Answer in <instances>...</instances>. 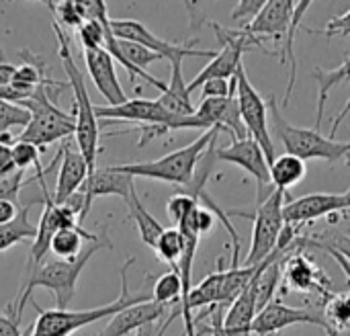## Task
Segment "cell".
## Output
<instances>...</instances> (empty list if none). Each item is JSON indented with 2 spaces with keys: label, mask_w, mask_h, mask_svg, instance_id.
Listing matches in <instances>:
<instances>
[{
  "label": "cell",
  "mask_w": 350,
  "mask_h": 336,
  "mask_svg": "<svg viewBox=\"0 0 350 336\" xmlns=\"http://www.w3.org/2000/svg\"><path fill=\"white\" fill-rule=\"evenodd\" d=\"M350 296L347 292L342 294H332L326 302H324V312L320 314L324 324H326V335L336 336L345 331H349L350 326Z\"/></svg>",
  "instance_id": "cell-27"
},
{
  "label": "cell",
  "mask_w": 350,
  "mask_h": 336,
  "mask_svg": "<svg viewBox=\"0 0 350 336\" xmlns=\"http://www.w3.org/2000/svg\"><path fill=\"white\" fill-rule=\"evenodd\" d=\"M29 211H31V203L29 205H21L16 218L4 226H0V253L8 250L10 246L25 242V240H33L37 228L31 224L29 220Z\"/></svg>",
  "instance_id": "cell-29"
},
{
  "label": "cell",
  "mask_w": 350,
  "mask_h": 336,
  "mask_svg": "<svg viewBox=\"0 0 350 336\" xmlns=\"http://www.w3.org/2000/svg\"><path fill=\"white\" fill-rule=\"evenodd\" d=\"M170 66H172V78L166 84V90L162 92L158 103L174 115L191 117L195 115V105L191 101V94L187 92V82L183 78V60L170 62Z\"/></svg>",
  "instance_id": "cell-22"
},
{
  "label": "cell",
  "mask_w": 350,
  "mask_h": 336,
  "mask_svg": "<svg viewBox=\"0 0 350 336\" xmlns=\"http://www.w3.org/2000/svg\"><path fill=\"white\" fill-rule=\"evenodd\" d=\"M267 109L271 111L273 119V133L279 138V142L285 148V154H291L299 160H326V162H338L347 160L350 152L349 142H340L334 138H326L320 131L295 127L289 121L283 119L281 107L277 105L275 96L269 99Z\"/></svg>",
  "instance_id": "cell-7"
},
{
  "label": "cell",
  "mask_w": 350,
  "mask_h": 336,
  "mask_svg": "<svg viewBox=\"0 0 350 336\" xmlns=\"http://www.w3.org/2000/svg\"><path fill=\"white\" fill-rule=\"evenodd\" d=\"M166 310L168 308L158 306L154 302H144V304L129 306L123 312L115 314L111 318V322L105 326V331L98 336H125L129 335V333H135L142 326L154 324L156 320L164 318L166 316Z\"/></svg>",
  "instance_id": "cell-18"
},
{
  "label": "cell",
  "mask_w": 350,
  "mask_h": 336,
  "mask_svg": "<svg viewBox=\"0 0 350 336\" xmlns=\"http://www.w3.org/2000/svg\"><path fill=\"white\" fill-rule=\"evenodd\" d=\"M0 336H23L21 328H18V322L0 314Z\"/></svg>",
  "instance_id": "cell-43"
},
{
  "label": "cell",
  "mask_w": 350,
  "mask_h": 336,
  "mask_svg": "<svg viewBox=\"0 0 350 336\" xmlns=\"http://www.w3.org/2000/svg\"><path fill=\"white\" fill-rule=\"evenodd\" d=\"M215 160L236 164L256 181V203L265 201L271 195L273 187L269 179V162L262 148L252 138L236 140L226 148H215Z\"/></svg>",
  "instance_id": "cell-13"
},
{
  "label": "cell",
  "mask_w": 350,
  "mask_h": 336,
  "mask_svg": "<svg viewBox=\"0 0 350 336\" xmlns=\"http://www.w3.org/2000/svg\"><path fill=\"white\" fill-rule=\"evenodd\" d=\"M350 195L349 191L342 193H310L297 199H289L283 205V222L295 228H301L304 224H312L326 216L349 214Z\"/></svg>",
  "instance_id": "cell-12"
},
{
  "label": "cell",
  "mask_w": 350,
  "mask_h": 336,
  "mask_svg": "<svg viewBox=\"0 0 350 336\" xmlns=\"http://www.w3.org/2000/svg\"><path fill=\"white\" fill-rule=\"evenodd\" d=\"M98 236H100V232L98 234H90L82 226L62 228V230H57L51 236L49 250L53 253V257L57 261H70V259H74V257L80 255V250L84 248V240L86 242H94Z\"/></svg>",
  "instance_id": "cell-25"
},
{
  "label": "cell",
  "mask_w": 350,
  "mask_h": 336,
  "mask_svg": "<svg viewBox=\"0 0 350 336\" xmlns=\"http://www.w3.org/2000/svg\"><path fill=\"white\" fill-rule=\"evenodd\" d=\"M10 170H14L12 156H10V146L0 144V172H10Z\"/></svg>",
  "instance_id": "cell-44"
},
{
  "label": "cell",
  "mask_w": 350,
  "mask_h": 336,
  "mask_svg": "<svg viewBox=\"0 0 350 336\" xmlns=\"http://www.w3.org/2000/svg\"><path fill=\"white\" fill-rule=\"evenodd\" d=\"M51 29L57 37V53L62 60V68L68 76V86L74 92V111L70 113L74 117L76 129H74V144L78 148V152L82 154V158L88 164V170L92 172L96 168V156H98V121L94 117V105L88 96V88H86V78L84 72L78 68V64L72 57V49H70V41L66 31L62 29V25L53 18L51 21Z\"/></svg>",
  "instance_id": "cell-3"
},
{
  "label": "cell",
  "mask_w": 350,
  "mask_h": 336,
  "mask_svg": "<svg viewBox=\"0 0 350 336\" xmlns=\"http://www.w3.org/2000/svg\"><path fill=\"white\" fill-rule=\"evenodd\" d=\"M94 117L96 121L109 119V121L137 123V129L144 133L142 144L146 140H152V138H158L176 129H203V125L199 123L195 115L191 117L174 115L166 111L158 101H148V99H127L123 105H115V107L94 105Z\"/></svg>",
  "instance_id": "cell-6"
},
{
  "label": "cell",
  "mask_w": 350,
  "mask_h": 336,
  "mask_svg": "<svg viewBox=\"0 0 350 336\" xmlns=\"http://www.w3.org/2000/svg\"><path fill=\"white\" fill-rule=\"evenodd\" d=\"M133 185H135L133 177L119 172L115 166H107V168H94L86 177V181L82 183V187L78 191H82L86 195V199L92 203V199L105 197V195H115V197L127 199Z\"/></svg>",
  "instance_id": "cell-19"
},
{
  "label": "cell",
  "mask_w": 350,
  "mask_h": 336,
  "mask_svg": "<svg viewBox=\"0 0 350 336\" xmlns=\"http://www.w3.org/2000/svg\"><path fill=\"white\" fill-rule=\"evenodd\" d=\"M154 324H148V326H142L139 331H135V336H154Z\"/></svg>",
  "instance_id": "cell-45"
},
{
  "label": "cell",
  "mask_w": 350,
  "mask_h": 336,
  "mask_svg": "<svg viewBox=\"0 0 350 336\" xmlns=\"http://www.w3.org/2000/svg\"><path fill=\"white\" fill-rule=\"evenodd\" d=\"M254 316H256V289H254V275H252L248 285L240 292V296L232 302V306L224 314L221 328L226 336H250Z\"/></svg>",
  "instance_id": "cell-20"
},
{
  "label": "cell",
  "mask_w": 350,
  "mask_h": 336,
  "mask_svg": "<svg viewBox=\"0 0 350 336\" xmlns=\"http://www.w3.org/2000/svg\"><path fill=\"white\" fill-rule=\"evenodd\" d=\"M308 175V164L291 154H281L275 156V160L269 164V179L271 187L287 193V189L295 187L301 183Z\"/></svg>",
  "instance_id": "cell-23"
},
{
  "label": "cell",
  "mask_w": 350,
  "mask_h": 336,
  "mask_svg": "<svg viewBox=\"0 0 350 336\" xmlns=\"http://www.w3.org/2000/svg\"><path fill=\"white\" fill-rule=\"evenodd\" d=\"M125 203H127V209H129V218L135 222V228H137V232H139L142 242H144L146 246L154 248L156 240H158L160 234L164 232V226H162V224H160L144 205H142L135 185L131 187V191H129Z\"/></svg>",
  "instance_id": "cell-26"
},
{
  "label": "cell",
  "mask_w": 350,
  "mask_h": 336,
  "mask_svg": "<svg viewBox=\"0 0 350 336\" xmlns=\"http://www.w3.org/2000/svg\"><path fill=\"white\" fill-rule=\"evenodd\" d=\"M219 129L211 127L207 131H203L197 140H193L191 144H187L185 148H178L158 160H148V162H133V164H117L115 168L119 172H125L129 177H144V179H154V181H162L168 185H174L176 189L185 191L195 175L197 162L203 156V152L207 150V146L219 138Z\"/></svg>",
  "instance_id": "cell-5"
},
{
  "label": "cell",
  "mask_w": 350,
  "mask_h": 336,
  "mask_svg": "<svg viewBox=\"0 0 350 336\" xmlns=\"http://www.w3.org/2000/svg\"><path fill=\"white\" fill-rule=\"evenodd\" d=\"M109 27H111V33L115 39L137 43L168 62L185 60V57H215V53H217L215 49H195L193 47L195 39L187 45L164 41L162 37L154 35L146 25H142L139 21H133V18H117V21L111 18Z\"/></svg>",
  "instance_id": "cell-10"
},
{
  "label": "cell",
  "mask_w": 350,
  "mask_h": 336,
  "mask_svg": "<svg viewBox=\"0 0 350 336\" xmlns=\"http://www.w3.org/2000/svg\"><path fill=\"white\" fill-rule=\"evenodd\" d=\"M236 103L242 117V123L246 127L248 138H252L265 152L267 162L271 164L275 160V144L269 133V109L267 101L260 96V92L252 86V82L246 76L244 64L236 72Z\"/></svg>",
  "instance_id": "cell-9"
},
{
  "label": "cell",
  "mask_w": 350,
  "mask_h": 336,
  "mask_svg": "<svg viewBox=\"0 0 350 336\" xmlns=\"http://www.w3.org/2000/svg\"><path fill=\"white\" fill-rule=\"evenodd\" d=\"M285 199L289 201L291 197L279 189H273L271 195L256 203V209L252 214L254 220V232H252V242L248 257L244 259V267H258L277 246L281 230L285 226L283 222V205Z\"/></svg>",
  "instance_id": "cell-8"
},
{
  "label": "cell",
  "mask_w": 350,
  "mask_h": 336,
  "mask_svg": "<svg viewBox=\"0 0 350 336\" xmlns=\"http://www.w3.org/2000/svg\"><path fill=\"white\" fill-rule=\"evenodd\" d=\"M82 55H84V64H86V70H88L94 86L98 88V92L107 101V107L123 105L127 101V96H125L121 84H119L113 57L105 49L82 51Z\"/></svg>",
  "instance_id": "cell-17"
},
{
  "label": "cell",
  "mask_w": 350,
  "mask_h": 336,
  "mask_svg": "<svg viewBox=\"0 0 350 336\" xmlns=\"http://www.w3.org/2000/svg\"><path fill=\"white\" fill-rule=\"evenodd\" d=\"M29 123V113L18 107L0 101V133L8 131L10 127H25Z\"/></svg>",
  "instance_id": "cell-35"
},
{
  "label": "cell",
  "mask_w": 350,
  "mask_h": 336,
  "mask_svg": "<svg viewBox=\"0 0 350 336\" xmlns=\"http://www.w3.org/2000/svg\"><path fill=\"white\" fill-rule=\"evenodd\" d=\"M215 222H217V218L209 211V209H205V207H201V205H197L195 209H193V214L189 216V224H191V228L195 230V234L201 238V236H207L213 228H215Z\"/></svg>",
  "instance_id": "cell-37"
},
{
  "label": "cell",
  "mask_w": 350,
  "mask_h": 336,
  "mask_svg": "<svg viewBox=\"0 0 350 336\" xmlns=\"http://www.w3.org/2000/svg\"><path fill=\"white\" fill-rule=\"evenodd\" d=\"M18 55H21V57H27L29 64H23V66H16V68H14V74H12V78H10V86L27 99V96L33 94V90H35L39 84H43V82L47 80V76H45L43 68L39 66V57L29 55L27 49H25V51L21 49Z\"/></svg>",
  "instance_id": "cell-28"
},
{
  "label": "cell",
  "mask_w": 350,
  "mask_h": 336,
  "mask_svg": "<svg viewBox=\"0 0 350 336\" xmlns=\"http://www.w3.org/2000/svg\"><path fill=\"white\" fill-rule=\"evenodd\" d=\"M312 76L318 80V113H316V125L312 127L314 131H320L322 121H324V113H326V103L330 96V90L338 84H347L349 82V51L342 57V64L334 70H324V68H314Z\"/></svg>",
  "instance_id": "cell-24"
},
{
  "label": "cell",
  "mask_w": 350,
  "mask_h": 336,
  "mask_svg": "<svg viewBox=\"0 0 350 336\" xmlns=\"http://www.w3.org/2000/svg\"><path fill=\"white\" fill-rule=\"evenodd\" d=\"M183 246H185V240H183L180 230L178 228H164V232L160 234V238L154 244V250H156L160 261H164L166 265L172 267V271H176L178 261L183 257Z\"/></svg>",
  "instance_id": "cell-30"
},
{
  "label": "cell",
  "mask_w": 350,
  "mask_h": 336,
  "mask_svg": "<svg viewBox=\"0 0 350 336\" xmlns=\"http://www.w3.org/2000/svg\"><path fill=\"white\" fill-rule=\"evenodd\" d=\"M103 248H113L109 236H107V230L100 232V236L94 240V242H88L78 257L70 259V261H47V263H41L37 267V271L33 273V277L29 279V283L25 285V289H21L16 294V298L10 302L8 306V318H12L14 322L21 324V316H23V310L27 306V302L31 300L33 292L43 287V289H49L55 300H57V308L55 310H68V304L72 302L74 294H76V283H78V277L80 273L84 271V267L90 263V259L103 250Z\"/></svg>",
  "instance_id": "cell-1"
},
{
  "label": "cell",
  "mask_w": 350,
  "mask_h": 336,
  "mask_svg": "<svg viewBox=\"0 0 350 336\" xmlns=\"http://www.w3.org/2000/svg\"><path fill=\"white\" fill-rule=\"evenodd\" d=\"M197 205H199V203H197L193 197H189L187 193H176L174 197L168 199L166 211H168V216L176 222V226H178L183 220H187V218L193 214V209H195Z\"/></svg>",
  "instance_id": "cell-36"
},
{
  "label": "cell",
  "mask_w": 350,
  "mask_h": 336,
  "mask_svg": "<svg viewBox=\"0 0 350 336\" xmlns=\"http://www.w3.org/2000/svg\"><path fill=\"white\" fill-rule=\"evenodd\" d=\"M59 170H57V181H55V191L51 195V201L55 205H62L70 195H74L82 183L86 181V177L90 175L86 160L82 158V154L78 152L76 144L72 142V138L64 140L59 146Z\"/></svg>",
  "instance_id": "cell-16"
},
{
  "label": "cell",
  "mask_w": 350,
  "mask_h": 336,
  "mask_svg": "<svg viewBox=\"0 0 350 336\" xmlns=\"http://www.w3.org/2000/svg\"><path fill=\"white\" fill-rule=\"evenodd\" d=\"M47 8L53 12V18L57 23H64L68 29H78L84 18L78 10V2L76 0H62V2H45Z\"/></svg>",
  "instance_id": "cell-33"
},
{
  "label": "cell",
  "mask_w": 350,
  "mask_h": 336,
  "mask_svg": "<svg viewBox=\"0 0 350 336\" xmlns=\"http://www.w3.org/2000/svg\"><path fill=\"white\" fill-rule=\"evenodd\" d=\"M10 156H12L14 168H18V170H27L31 166H35V170H43L41 168V150L29 142L14 140V144L10 146Z\"/></svg>",
  "instance_id": "cell-32"
},
{
  "label": "cell",
  "mask_w": 350,
  "mask_h": 336,
  "mask_svg": "<svg viewBox=\"0 0 350 336\" xmlns=\"http://www.w3.org/2000/svg\"><path fill=\"white\" fill-rule=\"evenodd\" d=\"M234 90H236V78H230V80L215 78V80H207L201 84L203 99H226Z\"/></svg>",
  "instance_id": "cell-38"
},
{
  "label": "cell",
  "mask_w": 350,
  "mask_h": 336,
  "mask_svg": "<svg viewBox=\"0 0 350 336\" xmlns=\"http://www.w3.org/2000/svg\"><path fill=\"white\" fill-rule=\"evenodd\" d=\"M262 6H265L262 0H242V2H238L236 8L232 10V18H234V21L246 18V23H250V21L260 12Z\"/></svg>",
  "instance_id": "cell-40"
},
{
  "label": "cell",
  "mask_w": 350,
  "mask_h": 336,
  "mask_svg": "<svg viewBox=\"0 0 350 336\" xmlns=\"http://www.w3.org/2000/svg\"><path fill=\"white\" fill-rule=\"evenodd\" d=\"M135 263V259H127L121 269H119V275H121V296L105 306H98V308H90V310H41L35 302L33 308L37 310V320L33 324V328H29L27 336H70L74 333H78L80 328L84 326H90L98 320H105V318H113L115 314L123 312L125 308L129 306H135V304H144V302H152V296L150 294H129V281H127V273H129V267Z\"/></svg>",
  "instance_id": "cell-2"
},
{
  "label": "cell",
  "mask_w": 350,
  "mask_h": 336,
  "mask_svg": "<svg viewBox=\"0 0 350 336\" xmlns=\"http://www.w3.org/2000/svg\"><path fill=\"white\" fill-rule=\"evenodd\" d=\"M180 294H183V287H180L178 271H168V273H164L162 277L156 279L154 292H152V302L158 304V306H164V308H168L170 304L178 306Z\"/></svg>",
  "instance_id": "cell-31"
},
{
  "label": "cell",
  "mask_w": 350,
  "mask_h": 336,
  "mask_svg": "<svg viewBox=\"0 0 350 336\" xmlns=\"http://www.w3.org/2000/svg\"><path fill=\"white\" fill-rule=\"evenodd\" d=\"M314 2L310 0H301V2H295V8H293V16H291V23H289V29L283 37V41L279 43V49L275 53H281V64H287L289 66V80H287V92L283 96V103L281 107L287 109L289 107V101H291V94H293V88H295V78H297V57H295V35L301 27V18L304 14L310 10Z\"/></svg>",
  "instance_id": "cell-21"
},
{
  "label": "cell",
  "mask_w": 350,
  "mask_h": 336,
  "mask_svg": "<svg viewBox=\"0 0 350 336\" xmlns=\"http://www.w3.org/2000/svg\"><path fill=\"white\" fill-rule=\"evenodd\" d=\"M293 8H295L293 0H269L260 8V12L238 31L248 37H256L258 41L273 39L275 43H281L289 29Z\"/></svg>",
  "instance_id": "cell-15"
},
{
  "label": "cell",
  "mask_w": 350,
  "mask_h": 336,
  "mask_svg": "<svg viewBox=\"0 0 350 336\" xmlns=\"http://www.w3.org/2000/svg\"><path fill=\"white\" fill-rule=\"evenodd\" d=\"M25 170H10V172H0V199L4 201H18V193L25 185Z\"/></svg>",
  "instance_id": "cell-34"
},
{
  "label": "cell",
  "mask_w": 350,
  "mask_h": 336,
  "mask_svg": "<svg viewBox=\"0 0 350 336\" xmlns=\"http://www.w3.org/2000/svg\"><path fill=\"white\" fill-rule=\"evenodd\" d=\"M295 324H314V326H320L326 331V324L318 312L291 308V306L283 304L281 300H273L260 312H256L252 326H250V335L279 336L281 331L295 326Z\"/></svg>",
  "instance_id": "cell-14"
},
{
  "label": "cell",
  "mask_w": 350,
  "mask_h": 336,
  "mask_svg": "<svg viewBox=\"0 0 350 336\" xmlns=\"http://www.w3.org/2000/svg\"><path fill=\"white\" fill-rule=\"evenodd\" d=\"M18 209H21V205H18V203H12V201H4V199H0V226H4V224L12 222V220L16 218Z\"/></svg>",
  "instance_id": "cell-41"
},
{
  "label": "cell",
  "mask_w": 350,
  "mask_h": 336,
  "mask_svg": "<svg viewBox=\"0 0 350 336\" xmlns=\"http://www.w3.org/2000/svg\"><path fill=\"white\" fill-rule=\"evenodd\" d=\"M66 82H55L47 78L43 84H39L31 96L18 103L29 113V123L23 127L18 140L29 142L37 146L39 150L53 144V142H64L68 138H74V117L57 107V92L66 88Z\"/></svg>",
  "instance_id": "cell-4"
},
{
  "label": "cell",
  "mask_w": 350,
  "mask_h": 336,
  "mask_svg": "<svg viewBox=\"0 0 350 336\" xmlns=\"http://www.w3.org/2000/svg\"><path fill=\"white\" fill-rule=\"evenodd\" d=\"M0 62H4V51H2V47H0Z\"/></svg>",
  "instance_id": "cell-46"
},
{
  "label": "cell",
  "mask_w": 350,
  "mask_h": 336,
  "mask_svg": "<svg viewBox=\"0 0 350 336\" xmlns=\"http://www.w3.org/2000/svg\"><path fill=\"white\" fill-rule=\"evenodd\" d=\"M308 238H299V246L289 253V257L283 263L281 271V285L283 292H299V294H318L320 298L328 300L334 292L330 289V279L326 273L306 255L301 248H306Z\"/></svg>",
  "instance_id": "cell-11"
},
{
  "label": "cell",
  "mask_w": 350,
  "mask_h": 336,
  "mask_svg": "<svg viewBox=\"0 0 350 336\" xmlns=\"http://www.w3.org/2000/svg\"><path fill=\"white\" fill-rule=\"evenodd\" d=\"M226 308H213L207 316L211 318V336H226L224 328H221V322H224V312Z\"/></svg>",
  "instance_id": "cell-42"
},
{
  "label": "cell",
  "mask_w": 350,
  "mask_h": 336,
  "mask_svg": "<svg viewBox=\"0 0 350 336\" xmlns=\"http://www.w3.org/2000/svg\"><path fill=\"white\" fill-rule=\"evenodd\" d=\"M308 33H318V35H326V37H334V35H342V37H349L350 33V8H347L340 16L336 18H330L328 21V27L324 31H312L308 29Z\"/></svg>",
  "instance_id": "cell-39"
}]
</instances>
